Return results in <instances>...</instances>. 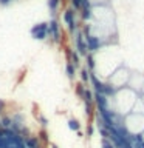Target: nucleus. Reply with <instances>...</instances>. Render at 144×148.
I'll use <instances>...</instances> for the list:
<instances>
[{"mask_svg": "<svg viewBox=\"0 0 144 148\" xmlns=\"http://www.w3.org/2000/svg\"><path fill=\"white\" fill-rule=\"evenodd\" d=\"M139 97L136 91H133L132 88L125 86L121 88L115 92L113 97H109V110L113 113H118L119 116H127L132 113V108L135 105V102Z\"/></svg>", "mask_w": 144, "mask_h": 148, "instance_id": "obj_1", "label": "nucleus"}, {"mask_svg": "<svg viewBox=\"0 0 144 148\" xmlns=\"http://www.w3.org/2000/svg\"><path fill=\"white\" fill-rule=\"evenodd\" d=\"M124 128L132 136H141L144 133V114L130 113L124 116Z\"/></svg>", "mask_w": 144, "mask_h": 148, "instance_id": "obj_2", "label": "nucleus"}, {"mask_svg": "<svg viewBox=\"0 0 144 148\" xmlns=\"http://www.w3.org/2000/svg\"><path fill=\"white\" fill-rule=\"evenodd\" d=\"M129 79H130V71L125 66H119L118 69H115L105 80L118 91L121 88H125L129 85Z\"/></svg>", "mask_w": 144, "mask_h": 148, "instance_id": "obj_3", "label": "nucleus"}, {"mask_svg": "<svg viewBox=\"0 0 144 148\" xmlns=\"http://www.w3.org/2000/svg\"><path fill=\"white\" fill-rule=\"evenodd\" d=\"M74 46H76V53L79 56H85L88 54V48H87V42H85V36H84V32L81 29H78L74 32Z\"/></svg>", "mask_w": 144, "mask_h": 148, "instance_id": "obj_4", "label": "nucleus"}, {"mask_svg": "<svg viewBox=\"0 0 144 148\" xmlns=\"http://www.w3.org/2000/svg\"><path fill=\"white\" fill-rule=\"evenodd\" d=\"M64 22L67 23L70 34H74V32L79 29L78 22H76V12H74V9H73V8L65 9V12H64Z\"/></svg>", "mask_w": 144, "mask_h": 148, "instance_id": "obj_5", "label": "nucleus"}, {"mask_svg": "<svg viewBox=\"0 0 144 148\" xmlns=\"http://www.w3.org/2000/svg\"><path fill=\"white\" fill-rule=\"evenodd\" d=\"M129 88H132L133 91H136L138 94H141L143 86H144V74L141 73H130V79H129Z\"/></svg>", "mask_w": 144, "mask_h": 148, "instance_id": "obj_6", "label": "nucleus"}, {"mask_svg": "<svg viewBox=\"0 0 144 148\" xmlns=\"http://www.w3.org/2000/svg\"><path fill=\"white\" fill-rule=\"evenodd\" d=\"M31 36L34 37L36 40H45L48 37V23L46 22H42V23H37L31 28Z\"/></svg>", "mask_w": 144, "mask_h": 148, "instance_id": "obj_7", "label": "nucleus"}, {"mask_svg": "<svg viewBox=\"0 0 144 148\" xmlns=\"http://www.w3.org/2000/svg\"><path fill=\"white\" fill-rule=\"evenodd\" d=\"M48 36L51 37L53 42H56V43L60 42V25L56 18L50 20V23H48Z\"/></svg>", "mask_w": 144, "mask_h": 148, "instance_id": "obj_8", "label": "nucleus"}, {"mask_svg": "<svg viewBox=\"0 0 144 148\" xmlns=\"http://www.w3.org/2000/svg\"><path fill=\"white\" fill-rule=\"evenodd\" d=\"M25 148H44L42 147V142L39 140L37 136H31L25 139Z\"/></svg>", "mask_w": 144, "mask_h": 148, "instance_id": "obj_9", "label": "nucleus"}, {"mask_svg": "<svg viewBox=\"0 0 144 148\" xmlns=\"http://www.w3.org/2000/svg\"><path fill=\"white\" fill-rule=\"evenodd\" d=\"M85 62H87V69L90 73H96V60H95V56H93L91 53H88L85 56Z\"/></svg>", "mask_w": 144, "mask_h": 148, "instance_id": "obj_10", "label": "nucleus"}, {"mask_svg": "<svg viewBox=\"0 0 144 148\" xmlns=\"http://www.w3.org/2000/svg\"><path fill=\"white\" fill-rule=\"evenodd\" d=\"M132 113L133 114H144V100L141 99V96L136 99V102H135V105L132 108Z\"/></svg>", "mask_w": 144, "mask_h": 148, "instance_id": "obj_11", "label": "nucleus"}, {"mask_svg": "<svg viewBox=\"0 0 144 148\" xmlns=\"http://www.w3.org/2000/svg\"><path fill=\"white\" fill-rule=\"evenodd\" d=\"M76 66L71 63V62H67L65 63V73H67V77L70 80H74V77H76Z\"/></svg>", "mask_w": 144, "mask_h": 148, "instance_id": "obj_12", "label": "nucleus"}, {"mask_svg": "<svg viewBox=\"0 0 144 148\" xmlns=\"http://www.w3.org/2000/svg\"><path fill=\"white\" fill-rule=\"evenodd\" d=\"M85 90H87V85H84L82 82H78L74 85V94H76L78 99H84V94H85Z\"/></svg>", "mask_w": 144, "mask_h": 148, "instance_id": "obj_13", "label": "nucleus"}, {"mask_svg": "<svg viewBox=\"0 0 144 148\" xmlns=\"http://www.w3.org/2000/svg\"><path fill=\"white\" fill-rule=\"evenodd\" d=\"M37 137H39V140L42 142V145H48L50 143V134L46 131V128H40L39 133H37Z\"/></svg>", "mask_w": 144, "mask_h": 148, "instance_id": "obj_14", "label": "nucleus"}, {"mask_svg": "<svg viewBox=\"0 0 144 148\" xmlns=\"http://www.w3.org/2000/svg\"><path fill=\"white\" fill-rule=\"evenodd\" d=\"M67 125H68V128L71 130V131H74V133L81 131V122H79L78 119L70 117V119H68V122H67Z\"/></svg>", "mask_w": 144, "mask_h": 148, "instance_id": "obj_15", "label": "nucleus"}, {"mask_svg": "<svg viewBox=\"0 0 144 148\" xmlns=\"http://www.w3.org/2000/svg\"><path fill=\"white\" fill-rule=\"evenodd\" d=\"M0 123H2V127L3 128H12V117L11 116H2V117H0Z\"/></svg>", "mask_w": 144, "mask_h": 148, "instance_id": "obj_16", "label": "nucleus"}, {"mask_svg": "<svg viewBox=\"0 0 144 148\" xmlns=\"http://www.w3.org/2000/svg\"><path fill=\"white\" fill-rule=\"evenodd\" d=\"M79 76H81V82L84 83V85H87L88 82H90V71L84 66L81 68V73H79Z\"/></svg>", "mask_w": 144, "mask_h": 148, "instance_id": "obj_17", "label": "nucleus"}, {"mask_svg": "<svg viewBox=\"0 0 144 148\" xmlns=\"http://www.w3.org/2000/svg\"><path fill=\"white\" fill-rule=\"evenodd\" d=\"M34 116L37 117V122L40 123V128H46V127H48L50 122H48V119H46L44 114H40V113H37V111H34Z\"/></svg>", "mask_w": 144, "mask_h": 148, "instance_id": "obj_18", "label": "nucleus"}, {"mask_svg": "<svg viewBox=\"0 0 144 148\" xmlns=\"http://www.w3.org/2000/svg\"><path fill=\"white\" fill-rule=\"evenodd\" d=\"M70 62H71L73 65H74V66H76V68H79V66H81V56H79L78 53H76V51H74L73 49V54H71V60H70Z\"/></svg>", "mask_w": 144, "mask_h": 148, "instance_id": "obj_19", "label": "nucleus"}, {"mask_svg": "<svg viewBox=\"0 0 144 148\" xmlns=\"http://www.w3.org/2000/svg\"><path fill=\"white\" fill-rule=\"evenodd\" d=\"M93 134H95V127H93V122H88L87 123V130H85V137L90 139V137H93Z\"/></svg>", "mask_w": 144, "mask_h": 148, "instance_id": "obj_20", "label": "nucleus"}, {"mask_svg": "<svg viewBox=\"0 0 144 148\" xmlns=\"http://www.w3.org/2000/svg\"><path fill=\"white\" fill-rule=\"evenodd\" d=\"M59 3H60V0H48V8H50L51 14H54V12H56V9H57Z\"/></svg>", "mask_w": 144, "mask_h": 148, "instance_id": "obj_21", "label": "nucleus"}, {"mask_svg": "<svg viewBox=\"0 0 144 148\" xmlns=\"http://www.w3.org/2000/svg\"><path fill=\"white\" fill-rule=\"evenodd\" d=\"M101 147L102 148H115V145L111 143L110 139H101Z\"/></svg>", "mask_w": 144, "mask_h": 148, "instance_id": "obj_22", "label": "nucleus"}, {"mask_svg": "<svg viewBox=\"0 0 144 148\" xmlns=\"http://www.w3.org/2000/svg\"><path fill=\"white\" fill-rule=\"evenodd\" d=\"M5 113H6V102L3 99H0V117L5 116Z\"/></svg>", "mask_w": 144, "mask_h": 148, "instance_id": "obj_23", "label": "nucleus"}, {"mask_svg": "<svg viewBox=\"0 0 144 148\" xmlns=\"http://www.w3.org/2000/svg\"><path fill=\"white\" fill-rule=\"evenodd\" d=\"M11 2H12V0H0V5H2V6H8Z\"/></svg>", "mask_w": 144, "mask_h": 148, "instance_id": "obj_24", "label": "nucleus"}, {"mask_svg": "<svg viewBox=\"0 0 144 148\" xmlns=\"http://www.w3.org/2000/svg\"><path fill=\"white\" fill-rule=\"evenodd\" d=\"M139 139H141V140H143V142H144V133H143V134H141V136H139Z\"/></svg>", "mask_w": 144, "mask_h": 148, "instance_id": "obj_25", "label": "nucleus"}, {"mask_svg": "<svg viewBox=\"0 0 144 148\" xmlns=\"http://www.w3.org/2000/svg\"><path fill=\"white\" fill-rule=\"evenodd\" d=\"M51 148H59L57 145H54V143H51Z\"/></svg>", "mask_w": 144, "mask_h": 148, "instance_id": "obj_26", "label": "nucleus"}, {"mask_svg": "<svg viewBox=\"0 0 144 148\" xmlns=\"http://www.w3.org/2000/svg\"><path fill=\"white\" fill-rule=\"evenodd\" d=\"M139 96H141V99H143V100H144V94H139Z\"/></svg>", "mask_w": 144, "mask_h": 148, "instance_id": "obj_27", "label": "nucleus"}]
</instances>
